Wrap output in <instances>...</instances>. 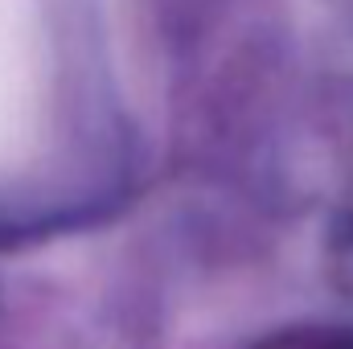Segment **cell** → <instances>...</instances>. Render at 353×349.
<instances>
[{
  "instance_id": "cell-1",
  "label": "cell",
  "mask_w": 353,
  "mask_h": 349,
  "mask_svg": "<svg viewBox=\"0 0 353 349\" xmlns=\"http://www.w3.org/2000/svg\"><path fill=\"white\" fill-rule=\"evenodd\" d=\"M255 349H353V329H283Z\"/></svg>"
},
{
  "instance_id": "cell-2",
  "label": "cell",
  "mask_w": 353,
  "mask_h": 349,
  "mask_svg": "<svg viewBox=\"0 0 353 349\" xmlns=\"http://www.w3.org/2000/svg\"><path fill=\"white\" fill-rule=\"evenodd\" d=\"M4 62H8V46H4V33H0V119H4V94H8V70H4Z\"/></svg>"
}]
</instances>
